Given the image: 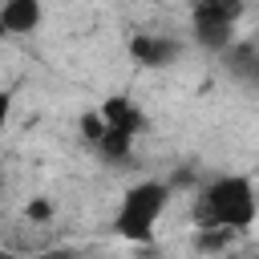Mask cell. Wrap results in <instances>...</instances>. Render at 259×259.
Returning a JSON list of instances; mask_svg holds the SVG:
<instances>
[{"label":"cell","mask_w":259,"mask_h":259,"mask_svg":"<svg viewBox=\"0 0 259 259\" xmlns=\"http://www.w3.org/2000/svg\"><path fill=\"white\" fill-rule=\"evenodd\" d=\"M235 235H239V231H231V227H223V223H198V247H202V251H223Z\"/></svg>","instance_id":"ba28073f"},{"label":"cell","mask_w":259,"mask_h":259,"mask_svg":"<svg viewBox=\"0 0 259 259\" xmlns=\"http://www.w3.org/2000/svg\"><path fill=\"white\" fill-rule=\"evenodd\" d=\"M166 198H170L166 182L146 178V182L130 186L125 198H121V206H117L113 231H117L121 239H130V243H150V239H154V227H158V219H162V210H166Z\"/></svg>","instance_id":"7a4b0ae2"},{"label":"cell","mask_w":259,"mask_h":259,"mask_svg":"<svg viewBox=\"0 0 259 259\" xmlns=\"http://www.w3.org/2000/svg\"><path fill=\"white\" fill-rule=\"evenodd\" d=\"M0 24L4 32H32L40 24V0H4Z\"/></svg>","instance_id":"8992f818"},{"label":"cell","mask_w":259,"mask_h":259,"mask_svg":"<svg viewBox=\"0 0 259 259\" xmlns=\"http://www.w3.org/2000/svg\"><path fill=\"white\" fill-rule=\"evenodd\" d=\"M130 53H134L138 65L162 69V65H170L182 53V45L174 36H162V32H138V36H130Z\"/></svg>","instance_id":"277c9868"},{"label":"cell","mask_w":259,"mask_h":259,"mask_svg":"<svg viewBox=\"0 0 259 259\" xmlns=\"http://www.w3.org/2000/svg\"><path fill=\"white\" fill-rule=\"evenodd\" d=\"M4 259H20V255H4Z\"/></svg>","instance_id":"7c38bea8"},{"label":"cell","mask_w":259,"mask_h":259,"mask_svg":"<svg viewBox=\"0 0 259 259\" xmlns=\"http://www.w3.org/2000/svg\"><path fill=\"white\" fill-rule=\"evenodd\" d=\"M247 12V0H194V24H239Z\"/></svg>","instance_id":"5b68a950"},{"label":"cell","mask_w":259,"mask_h":259,"mask_svg":"<svg viewBox=\"0 0 259 259\" xmlns=\"http://www.w3.org/2000/svg\"><path fill=\"white\" fill-rule=\"evenodd\" d=\"M45 259H73V251H49Z\"/></svg>","instance_id":"8fae6325"},{"label":"cell","mask_w":259,"mask_h":259,"mask_svg":"<svg viewBox=\"0 0 259 259\" xmlns=\"http://www.w3.org/2000/svg\"><path fill=\"white\" fill-rule=\"evenodd\" d=\"M101 117H105V138L97 142V150H101L105 158H125V154H130V142L146 130L138 105L125 101V97H109V101L101 105Z\"/></svg>","instance_id":"3957f363"},{"label":"cell","mask_w":259,"mask_h":259,"mask_svg":"<svg viewBox=\"0 0 259 259\" xmlns=\"http://www.w3.org/2000/svg\"><path fill=\"white\" fill-rule=\"evenodd\" d=\"M194 40L206 49V53H227L235 45V28L231 24H194Z\"/></svg>","instance_id":"52a82bcc"},{"label":"cell","mask_w":259,"mask_h":259,"mask_svg":"<svg viewBox=\"0 0 259 259\" xmlns=\"http://www.w3.org/2000/svg\"><path fill=\"white\" fill-rule=\"evenodd\" d=\"M49 214H53V206H49L45 198H32V202H28V219H32V223H45Z\"/></svg>","instance_id":"30bf717a"},{"label":"cell","mask_w":259,"mask_h":259,"mask_svg":"<svg viewBox=\"0 0 259 259\" xmlns=\"http://www.w3.org/2000/svg\"><path fill=\"white\" fill-rule=\"evenodd\" d=\"M259 214V202H255V186L251 178L243 174H223L214 178L210 186H202L198 194V206H194V219L198 223H223L231 231H247Z\"/></svg>","instance_id":"6da1fadb"},{"label":"cell","mask_w":259,"mask_h":259,"mask_svg":"<svg viewBox=\"0 0 259 259\" xmlns=\"http://www.w3.org/2000/svg\"><path fill=\"white\" fill-rule=\"evenodd\" d=\"M255 45H259V36H255Z\"/></svg>","instance_id":"4fadbf2b"},{"label":"cell","mask_w":259,"mask_h":259,"mask_svg":"<svg viewBox=\"0 0 259 259\" xmlns=\"http://www.w3.org/2000/svg\"><path fill=\"white\" fill-rule=\"evenodd\" d=\"M81 138H85L89 146H97V142L105 138V117H101V109H97V113H85V117H81Z\"/></svg>","instance_id":"9c48e42d"}]
</instances>
